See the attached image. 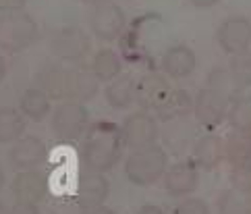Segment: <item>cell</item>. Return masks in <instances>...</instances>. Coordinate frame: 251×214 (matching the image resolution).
Listing matches in <instances>:
<instances>
[{
  "label": "cell",
  "mask_w": 251,
  "mask_h": 214,
  "mask_svg": "<svg viewBox=\"0 0 251 214\" xmlns=\"http://www.w3.org/2000/svg\"><path fill=\"white\" fill-rule=\"evenodd\" d=\"M121 135H123L125 148L137 150V148L154 146L160 137L158 119L151 117L148 110H139V112L131 114V117H127L123 121Z\"/></svg>",
  "instance_id": "cell-7"
},
{
  "label": "cell",
  "mask_w": 251,
  "mask_h": 214,
  "mask_svg": "<svg viewBox=\"0 0 251 214\" xmlns=\"http://www.w3.org/2000/svg\"><path fill=\"white\" fill-rule=\"evenodd\" d=\"M87 127H89V110L85 108L83 102L62 100L52 112V131L65 144L79 141L85 135Z\"/></svg>",
  "instance_id": "cell-5"
},
{
  "label": "cell",
  "mask_w": 251,
  "mask_h": 214,
  "mask_svg": "<svg viewBox=\"0 0 251 214\" xmlns=\"http://www.w3.org/2000/svg\"><path fill=\"white\" fill-rule=\"evenodd\" d=\"M224 152H226V160L237 166L251 162V131H237L224 139Z\"/></svg>",
  "instance_id": "cell-24"
},
{
  "label": "cell",
  "mask_w": 251,
  "mask_h": 214,
  "mask_svg": "<svg viewBox=\"0 0 251 214\" xmlns=\"http://www.w3.org/2000/svg\"><path fill=\"white\" fill-rule=\"evenodd\" d=\"M123 135L121 127L110 121H98L89 125L83 144H81V162L85 168L96 173H108L123 158Z\"/></svg>",
  "instance_id": "cell-2"
},
{
  "label": "cell",
  "mask_w": 251,
  "mask_h": 214,
  "mask_svg": "<svg viewBox=\"0 0 251 214\" xmlns=\"http://www.w3.org/2000/svg\"><path fill=\"white\" fill-rule=\"evenodd\" d=\"M48 156L46 144L35 135H23L13 141L8 150V162L17 171H29V168L40 166Z\"/></svg>",
  "instance_id": "cell-10"
},
{
  "label": "cell",
  "mask_w": 251,
  "mask_h": 214,
  "mask_svg": "<svg viewBox=\"0 0 251 214\" xmlns=\"http://www.w3.org/2000/svg\"><path fill=\"white\" fill-rule=\"evenodd\" d=\"M230 77L235 79L237 85H251V52L237 54L230 65Z\"/></svg>",
  "instance_id": "cell-26"
},
{
  "label": "cell",
  "mask_w": 251,
  "mask_h": 214,
  "mask_svg": "<svg viewBox=\"0 0 251 214\" xmlns=\"http://www.w3.org/2000/svg\"><path fill=\"white\" fill-rule=\"evenodd\" d=\"M230 181H232V185H235L237 191H241V193H251V162L232 166Z\"/></svg>",
  "instance_id": "cell-27"
},
{
  "label": "cell",
  "mask_w": 251,
  "mask_h": 214,
  "mask_svg": "<svg viewBox=\"0 0 251 214\" xmlns=\"http://www.w3.org/2000/svg\"><path fill=\"white\" fill-rule=\"evenodd\" d=\"M89 29L96 38L104 42H114L123 33L125 25H127V17L125 11L116 2H102L89 8Z\"/></svg>",
  "instance_id": "cell-6"
},
{
  "label": "cell",
  "mask_w": 251,
  "mask_h": 214,
  "mask_svg": "<svg viewBox=\"0 0 251 214\" xmlns=\"http://www.w3.org/2000/svg\"><path fill=\"white\" fill-rule=\"evenodd\" d=\"M230 81H235V79L230 77L228 71H224V69H214L212 73L208 75V87H212V90H216L220 92L222 96H226L230 98Z\"/></svg>",
  "instance_id": "cell-28"
},
{
  "label": "cell",
  "mask_w": 251,
  "mask_h": 214,
  "mask_svg": "<svg viewBox=\"0 0 251 214\" xmlns=\"http://www.w3.org/2000/svg\"><path fill=\"white\" fill-rule=\"evenodd\" d=\"M19 110L23 112L25 119H29L33 123H42L52 110V98L44 90H40V87H29L21 96Z\"/></svg>",
  "instance_id": "cell-21"
},
{
  "label": "cell",
  "mask_w": 251,
  "mask_h": 214,
  "mask_svg": "<svg viewBox=\"0 0 251 214\" xmlns=\"http://www.w3.org/2000/svg\"><path fill=\"white\" fill-rule=\"evenodd\" d=\"M162 139H164L166 150H170L173 154H176V156L185 154L197 141V127L189 119V114H187V117L166 121V127L162 131Z\"/></svg>",
  "instance_id": "cell-14"
},
{
  "label": "cell",
  "mask_w": 251,
  "mask_h": 214,
  "mask_svg": "<svg viewBox=\"0 0 251 214\" xmlns=\"http://www.w3.org/2000/svg\"><path fill=\"white\" fill-rule=\"evenodd\" d=\"M191 156L197 168H205V171H212V168L220 166L222 160H226V152H224V139L220 135H208L197 137V141L191 148Z\"/></svg>",
  "instance_id": "cell-16"
},
{
  "label": "cell",
  "mask_w": 251,
  "mask_h": 214,
  "mask_svg": "<svg viewBox=\"0 0 251 214\" xmlns=\"http://www.w3.org/2000/svg\"><path fill=\"white\" fill-rule=\"evenodd\" d=\"M168 168V154L162 146L137 148L125 158V177L137 187L154 185L164 177Z\"/></svg>",
  "instance_id": "cell-3"
},
{
  "label": "cell",
  "mask_w": 251,
  "mask_h": 214,
  "mask_svg": "<svg viewBox=\"0 0 251 214\" xmlns=\"http://www.w3.org/2000/svg\"><path fill=\"white\" fill-rule=\"evenodd\" d=\"M50 48L60 60L81 62L92 52V38L81 27H62L52 35Z\"/></svg>",
  "instance_id": "cell-8"
},
{
  "label": "cell",
  "mask_w": 251,
  "mask_h": 214,
  "mask_svg": "<svg viewBox=\"0 0 251 214\" xmlns=\"http://www.w3.org/2000/svg\"><path fill=\"white\" fill-rule=\"evenodd\" d=\"M193 110V100L191 96L187 94L181 87H170L166 92V96L162 98V102L156 106L154 110V117L158 121H173V119H178V117H187Z\"/></svg>",
  "instance_id": "cell-18"
},
{
  "label": "cell",
  "mask_w": 251,
  "mask_h": 214,
  "mask_svg": "<svg viewBox=\"0 0 251 214\" xmlns=\"http://www.w3.org/2000/svg\"><path fill=\"white\" fill-rule=\"evenodd\" d=\"M189 2L197 8H210L214 4H218V0H189Z\"/></svg>",
  "instance_id": "cell-35"
},
{
  "label": "cell",
  "mask_w": 251,
  "mask_h": 214,
  "mask_svg": "<svg viewBox=\"0 0 251 214\" xmlns=\"http://www.w3.org/2000/svg\"><path fill=\"white\" fill-rule=\"evenodd\" d=\"M137 214H166L160 206H156V204H146V206H141L137 210Z\"/></svg>",
  "instance_id": "cell-34"
},
{
  "label": "cell",
  "mask_w": 251,
  "mask_h": 214,
  "mask_svg": "<svg viewBox=\"0 0 251 214\" xmlns=\"http://www.w3.org/2000/svg\"><path fill=\"white\" fill-rule=\"evenodd\" d=\"M11 214H40V208L38 204L15 202V206H11Z\"/></svg>",
  "instance_id": "cell-32"
},
{
  "label": "cell",
  "mask_w": 251,
  "mask_h": 214,
  "mask_svg": "<svg viewBox=\"0 0 251 214\" xmlns=\"http://www.w3.org/2000/svg\"><path fill=\"white\" fill-rule=\"evenodd\" d=\"M89 69H92V73L98 77V81L110 83L112 79H116L121 75L123 60H121V56L116 54L112 48H102V50H98L94 54Z\"/></svg>",
  "instance_id": "cell-22"
},
{
  "label": "cell",
  "mask_w": 251,
  "mask_h": 214,
  "mask_svg": "<svg viewBox=\"0 0 251 214\" xmlns=\"http://www.w3.org/2000/svg\"><path fill=\"white\" fill-rule=\"evenodd\" d=\"M11 191L17 202L38 204L40 200L46 198V193H48V179H46V175L35 171V168L19 171L13 179Z\"/></svg>",
  "instance_id": "cell-15"
},
{
  "label": "cell",
  "mask_w": 251,
  "mask_h": 214,
  "mask_svg": "<svg viewBox=\"0 0 251 214\" xmlns=\"http://www.w3.org/2000/svg\"><path fill=\"white\" fill-rule=\"evenodd\" d=\"M83 214H116L112 208L104 206V204H100V206H92V208H85Z\"/></svg>",
  "instance_id": "cell-33"
},
{
  "label": "cell",
  "mask_w": 251,
  "mask_h": 214,
  "mask_svg": "<svg viewBox=\"0 0 251 214\" xmlns=\"http://www.w3.org/2000/svg\"><path fill=\"white\" fill-rule=\"evenodd\" d=\"M4 77H6V60L4 56H0V83L4 81Z\"/></svg>",
  "instance_id": "cell-36"
},
{
  "label": "cell",
  "mask_w": 251,
  "mask_h": 214,
  "mask_svg": "<svg viewBox=\"0 0 251 214\" xmlns=\"http://www.w3.org/2000/svg\"><path fill=\"white\" fill-rule=\"evenodd\" d=\"M228 121L237 131H251V98H237L230 102Z\"/></svg>",
  "instance_id": "cell-25"
},
{
  "label": "cell",
  "mask_w": 251,
  "mask_h": 214,
  "mask_svg": "<svg viewBox=\"0 0 251 214\" xmlns=\"http://www.w3.org/2000/svg\"><path fill=\"white\" fill-rule=\"evenodd\" d=\"M25 129H27V119L21 110L13 106L0 108V144H13L25 135Z\"/></svg>",
  "instance_id": "cell-23"
},
{
  "label": "cell",
  "mask_w": 251,
  "mask_h": 214,
  "mask_svg": "<svg viewBox=\"0 0 251 214\" xmlns=\"http://www.w3.org/2000/svg\"><path fill=\"white\" fill-rule=\"evenodd\" d=\"M164 189L173 198H187L200 185V171L195 162H175L168 164L164 173Z\"/></svg>",
  "instance_id": "cell-12"
},
{
  "label": "cell",
  "mask_w": 251,
  "mask_h": 214,
  "mask_svg": "<svg viewBox=\"0 0 251 214\" xmlns=\"http://www.w3.org/2000/svg\"><path fill=\"white\" fill-rule=\"evenodd\" d=\"M38 40V23L29 13H0V50L19 54Z\"/></svg>",
  "instance_id": "cell-4"
},
{
  "label": "cell",
  "mask_w": 251,
  "mask_h": 214,
  "mask_svg": "<svg viewBox=\"0 0 251 214\" xmlns=\"http://www.w3.org/2000/svg\"><path fill=\"white\" fill-rule=\"evenodd\" d=\"M0 214H11V206H6L4 202H0Z\"/></svg>",
  "instance_id": "cell-38"
},
{
  "label": "cell",
  "mask_w": 251,
  "mask_h": 214,
  "mask_svg": "<svg viewBox=\"0 0 251 214\" xmlns=\"http://www.w3.org/2000/svg\"><path fill=\"white\" fill-rule=\"evenodd\" d=\"M4 183H6V177H4V171H2V168H0V191H2Z\"/></svg>",
  "instance_id": "cell-39"
},
{
  "label": "cell",
  "mask_w": 251,
  "mask_h": 214,
  "mask_svg": "<svg viewBox=\"0 0 251 214\" xmlns=\"http://www.w3.org/2000/svg\"><path fill=\"white\" fill-rule=\"evenodd\" d=\"M230 102H232L230 98L222 96L220 92L205 85L193 100V112H195L197 123H201L203 127H208V129L218 127V125L228 117Z\"/></svg>",
  "instance_id": "cell-9"
},
{
  "label": "cell",
  "mask_w": 251,
  "mask_h": 214,
  "mask_svg": "<svg viewBox=\"0 0 251 214\" xmlns=\"http://www.w3.org/2000/svg\"><path fill=\"white\" fill-rule=\"evenodd\" d=\"M173 214H210V208L201 198H187L175 208Z\"/></svg>",
  "instance_id": "cell-29"
},
{
  "label": "cell",
  "mask_w": 251,
  "mask_h": 214,
  "mask_svg": "<svg viewBox=\"0 0 251 214\" xmlns=\"http://www.w3.org/2000/svg\"><path fill=\"white\" fill-rule=\"evenodd\" d=\"M83 4H89V6H96V4H102V2H110V0H81Z\"/></svg>",
  "instance_id": "cell-37"
},
{
  "label": "cell",
  "mask_w": 251,
  "mask_h": 214,
  "mask_svg": "<svg viewBox=\"0 0 251 214\" xmlns=\"http://www.w3.org/2000/svg\"><path fill=\"white\" fill-rule=\"evenodd\" d=\"M27 0H0V13H17L23 11Z\"/></svg>",
  "instance_id": "cell-31"
},
{
  "label": "cell",
  "mask_w": 251,
  "mask_h": 214,
  "mask_svg": "<svg viewBox=\"0 0 251 214\" xmlns=\"http://www.w3.org/2000/svg\"><path fill=\"white\" fill-rule=\"evenodd\" d=\"M106 102H108L112 108L125 110L137 102V81L133 75H119L116 79L106 85Z\"/></svg>",
  "instance_id": "cell-20"
},
{
  "label": "cell",
  "mask_w": 251,
  "mask_h": 214,
  "mask_svg": "<svg viewBox=\"0 0 251 214\" xmlns=\"http://www.w3.org/2000/svg\"><path fill=\"white\" fill-rule=\"evenodd\" d=\"M220 210H222V214H243L245 204L241 202L235 193H224L220 200Z\"/></svg>",
  "instance_id": "cell-30"
},
{
  "label": "cell",
  "mask_w": 251,
  "mask_h": 214,
  "mask_svg": "<svg viewBox=\"0 0 251 214\" xmlns=\"http://www.w3.org/2000/svg\"><path fill=\"white\" fill-rule=\"evenodd\" d=\"M195 67H197V58L189 46H181V44L170 46L162 56V71L173 79H183L191 75Z\"/></svg>",
  "instance_id": "cell-19"
},
{
  "label": "cell",
  "mask_w": 251,
  "mask_h": 214,
  "mask_svg": "<svg viewBox=\"0 0 251 214\" xmlns=\"http://www.w3.org/2000/svg\"><path fill=\"white\" fill-rule=\"evenodd\" d=\"M77 200L83 208H92V206H100L108 200L110 195V183L104 177V173H96L85 168L83 173H79L77 177Z\"/></svg>",
  "instance_id": "cell-13"
},
{
  "label": "cell",
  "mask_w": 251,
  "mask_h": 214,
  "mask_svg": "<svg viewBox=\"0 0 251 214\" xmlns=\"http://www.w3.org/2000/svg\"><path fill=\"white\" fill-rule=\"evenodd\" d=\"M218 44L226 54H243L251 46V23L245 17H230L218 27Z\"/></svg>",
  "instance_id": "cell-11"
},
{
  "label": "cell",
  "mask_w": 251,
  "mask_h": 214,
  "mask_svg": "<svg viewBox=\"0 0 251 214\" xmlns=\"http://www.w3.org/2000/svg\"><path fill=\"white\" fill-rule=\"evenodd\" d=\"M170 90V83L166 81V77L160 73H148L137 81V102L141 106V110H156V106L162 102V98Z\"/></svg>",
  "instance_id": "cell-17"
},
{
  "label": "cell",
  "mask_w": 251,
  "mask_h": 214,
  "mask_svg": "<svg viewBox=\"0 0 251 214\" xmlns=\"http://www.w3.org/2000/svg\"><path fill=\"white\" fill-rule=\"evenodd\" d=\"M38 87L46 92L52 100H77L87 102L98 96L100 83L89 67H42L38 77Z\"/></svg>",
  "instance_id": "cell-1"
}]
</instances>
